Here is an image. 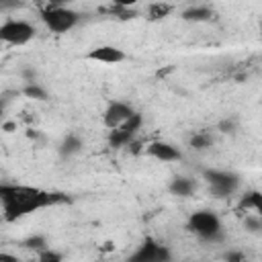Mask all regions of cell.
<instances>
[{
  "mask_svg": "<svg viewBox=\"0 0 262 262\" xmlns=\"http://www.w3.org/2000/svg\"><path fill=\"white\" fill-rule=\"evenodd\" d=\"M63 201H66V196L61 192L43 190L37 186L0 182V205H2L6 221L23 219L29 213L41 211L45 207H53V205L63 203Z\"/></svg>",
  "mask_w": 262,
  "mask_h": 262,
  "instance_id": "6da1fadb",
  "label": "cell"
},
{
  "mask_svg": "<svg viewBox=\"0 0 262 262\" xmlns=\"http://www.w3.org/2000/svg\"><path fill=\"white\" fill-rule=\"evenodd\" d=\"M186 227L205 242H219L223 237L221 219L215 211H209V209H201V211L190 213Z\"/></svg>",
  "mask_w": 262,
  "mask_h": 262,
  "instance_id": "7a4b0ae2",
  "label": "cell"
},
{
  "mask_svg": "<svg viewBox=\"0 0 262 262\" xmlns=\"http://www.w3.org/2000/svg\"><path fill=\"white\" fill-rule=\"evenodd\" d=\"M41 20L45 23V27L51 33H68L72 31L78 23H80V14L68 6H55V4H47L41 10Z\"/></svg>",
  "mask_w": 262,
  "mask_h": 262,
  "instance_id": "3957f363",
  "label": "cell"
},
{
  "mask_svg": "<svg viewBox=\"0 0 262 262\" xmlns=\"http://www.w3.org/2000/svg\"><path fill=\"white\" fill-rule=\"evenodd\" d=\"M35 27L27 20H20V18H6L2 25H0V43L2 45H14V47H20V45H27L29 41H33L35 37Z\"/></svg>",
  "mask_w": 262,
  "mask_h": 262,
  "instance_id": "277c9868",
  "label": "cell"
},
{
  "mask_svg": "<svg viewBox=\"0 0 262 262\" xmlns=\"http://www.w3.org/2000/svg\"><path fill=\"white\" fill-rule=\"evenodd\" d=\"M203 176L209 184L211 194L217 199H225V196L233 194L239 186V176L229 170H213L211 168V170H205Z\"/></svg>",
  "mask_w": 262,
  "mask_h": 262,
  "instance_id": "5b68a950",
  "label": "cell"
},
{
  "mask_svg": "<svg viewBox=\"0 0 262 262\" xmlns=\"http://www.w3.org/2000/svg\"><path fill=\"white\" fill-rule=\"evenodd\" d=\"M143 125V117L139 113H133L125 123H121L119 127L108 131V145L111 147H125L131 145L135 133L139 131V127Z\"/></svg>",
  "mask_w": 262,
  "mask_h": 262,
  "instance_id": "8992f818",
  "label": "cell"
},
{
  "mask_svg": "<svg viewBox=\"0 0 262 262\" xmlns=\"http://www.w3.org/2000/svg\"><path fill=\"white\" fill-rule=\"evenodd\" d=\"M133 113H135V108L129 102H125V100H113V102H108V106L102 113V123H104L106 129H115L121 123H125Z\"/></svg>",
  "mask_w": 262,
  "mask_h": 262,
  "instance_id": "52a82bcc",
  "label": "cell"
},
{
  "mask_svg": "<svg viewBox=\"0 0 262 262\" xmlns=\"http://www.w3.org/2000/svg\"><path fill=\"white\" fill-rule=\"evenodd\" d=\"M131 258L133 260H141V262H160V260H168L170 258V252H168L166 246H160L158 242H154L151 237H147Z\"/></svg>",
  "mask_w": 262,
  "mask_h": 262,
  "instance_id": "ba28073f",
  "label": "cell"
},
{
  "mask_svg": "<svg viewBox=\"0 0 262 262\" xmlns=\"http://www.w3.org/2000/svg\"><path fill=\"white\" fill-rule=\"evenodd\" d=\"M88 59L92 61H98V63H106V66H113V63H121L127 59V53L115 45H98L94 49H90L86 53Z\"/></svg>",
  "mask_w": 262,
  "mask_h": 262,
  "instance_id": "9c48e42d",
  "label": "cell"
},
{
  "mask_svg": "<svg viewBox=\"0 0 262 262\" xmlns=\"http://www.w3.org/2000/svg\"><path fill=\"white\" fill-rule=\"evenodd\" d=\"M145 154L156 158L158 162H176V160L182 158L180 149L176 145L168 143V141H151V143H147Z\"/></svg>",
  "mask_w": 262,
  "mask_h": 262,
  "instance_id": "30bf717a",
  "label": "cell"
},
{
  "mask_svg": "<svg viewBox=\"0 0 262 262\" xmlns=\"http://www.w3.org/2000/svg\"><path fill=\"white\" fill-rule=\"evenodd\" d=\"M180 18L186 20V23H207V20L213 18V10H211L209 6H203V4H199V6H188V8L182 10Z\"/></svg>",
  "mask_w": 262,
  "mask_h": 262,
  "instance_id": "8fae6325",
  "label": "cell"
},
{
  "mask_svg": "<svg viewBox=\"0 0 262 262\" xmlns=\"http://www.w3.org/2000/svg\"><path fill=\"white\" fill-rule=\"evenodd\" d=\"M194 180L192 178H186V176H174L168 184V190L174 194V196H190L194 192Z\"/></svg>",
  "mask_w": 262,
  "mask_h": 262,
  "instance_id": "7c38bea8",
  "label": "cell"
},
{
  "mask_svg": "<svg viewBox=\"0 0 262 262\" xmlns=\"http://www.w3.org/2000/svg\"><path fill=\"white\" fill-rule=\"evenodd\" d=\"M80 149H82V139H80L78 135H74V133L66 135V139H63V141H61V145H59V154H61V156H66V158L76 156Z\"/></svg>",
  "mask_w": 262,
  "mask_h": 262,
  "instance_id": "4fadbf2b",
  "label": "cell"
},
{
  "mask_svg": "<svg viewBox=\"0 0 262 262\" xmlns=\"http://www.w3.org/2000/svg\"><path fill=\"white\" fill-rule=\"evenodd\" d=\"M172 12V6L168 2H151L147 6V18L149 20H162L166 16H170Z\"/></svg>",
  "mask_w": 262,
  "mask_h": 262,
  "instance_id": "5bb4252c",
  "label": "cell"
},
{
  "mask_svg": "<svg viewBox=\"0 0 262 262\" xmlns=\"http://www.w3.org/2000/svg\"><path fill=\"white\" fill-rule=\"evenodd\" d=\"M239 207L246 209V211H250V209L260 211L262 209V196H260V192L258 190H252V192L244 194V199L239 201Z\"/></svg>",
  "mask_w": 262,
  "mask_h": 262,
  "instance_id": "9a60e30c",
  "label": "cell"
},
{
  "mask_svg": "<svg viewBox=\"0 0 262 262\" xmlns=\"http://www.w3.org/2000/svg\"><path fill=\"white\" fill-rule=\"evenodd\" d=\"M23 94L27 98H35V100H47V92L43 86H39L37 82H29L25 88H23Z\"/></svg>",
  "mask_w": 262,
  "mask_h": 262,
  "instance_id": "2e32d148",
  "label": "cell"
},
{
  "mask_svg": "<svg viewBox=\"0 0 262 262\" xmlns=\"http://www.w3.org/2000/svg\"><path fill=\"white\" fill-rule=\"evenodd\" d=\"M211 143H213V137L207 131H199L190 137V147H194V149H207V147H211Z\"/></svg>",
  "mask_w": 262,
  "mask_h": 262,
  "instance_id": "e0dca14e",
  "label": "cell"
},
{
  "mask_svg": "<svg viewBox=\"0 0 262 262\" xmlns=\"http://www.w3.org/2000/svg\"><path fill=\"white\" fill-rule=\"evenodd\" d=\"M235 127H237V121H235V119H223V121L219 123V131H221V133H233Z\"/></svg>",
  "mask_w": 262,
  "mask_h": 262,
  "instance_id": "ac0fdd59",
  "label": "cell"
},
{
  "mask_svg": "<svg viewBox=\"0 0 262 262\" xmlns=\"http://www.w3.org/2000/svg\"><path fill=\"white\" fill-rule=\"evenodd\" d=\"M25 246H29V248H45L47 244H45V239H43V237L35 235V237H29V239L25 242Z\"/></svg>",
  "mask_w": 262,
  "mask_h": 262,
  "instance_id": "d6986e66",
  "label": "cell"
},
{
  "mask_svg": "<svg viewBox=\"0 0 262 262\" xmlns=\"http://www.w3.org/2000/svg\"><path fill=\"white\" fill-rule=\"evenodd\" d=\"M246 225L250 227V231H258V229L262 227L260 217H246Z\"/></svg>",
  "mask_w": 262,
  "mask_h": 262,
  "instance_id": "ffe728a7",
  "label": "cell"
},
{
  "mask_svg": "<svg viewBox=\"0 0 262 262\" xmlns=\"http://www.w3.org/2000/svg\"><path fill=\"white\" fill-rule=\"evenodd\" d=\"M111 2H113L117 8H125V10H127V8H131V6H135L139 0H111Z\"/></svg>",
  "mask_w": 262,
  "mask_h": 262,
  "instance_id": "44dd1931",
  "label": "cell"
},
{
  "mask_svg": "<svg viewBox=\"0 0 262 262\" xmlns=\"http://www.w3.org/2000/svg\"><path fill=\"white\" fill-rule=\"evenodd\" d=\"M41 260H45V262H49V260H61V254H55V252H41V256H39Z\"/></svg>",
  "mask_w": 262,
  "mask_h": 262,
  "instance_id": "7402d4cb",
  "label": "cell"
},
{
  "mask_svg": "<svg viewBox=\"0 0 262 262\" xmlns=\"http://www.w3.org/2000/svg\"><path fill=\"white\" fill-rule=\"evenodd\" d=\"M0 260H16V256H12V254H4V252H0Z\"/></svg>",
  "mask_w": 262,
  "mask_h": 262,
  "instance_id": "603a6c76",
  "label": "cell"
},
{
  "mask_svg": "<svg viewBox=\"0 0 262 262\" xmlns=\"http://www.w3.org/2000/svg\"><path fill=\"white\" fill-rule=\"evenodd\" d=\"M4 100H0V123H2V117H4Z\"/></svg>",
  "mask_w": 262,
  "mask_h": 262,
  "instance_id": "cb8c5ba5",
  "label": "cell"
},
{
  "mask_svg": "<svg viewBox=\"0 0 262 262\" xmlns=\"http://www.w3.org/2000/svg\"><path fill=\"white\" fill-rule=\"evenodd\" d=\"M227 258H229V260H242L239 254H227Z\"/></svg>",
  "mask_w": 262,
  "mask_h": 262,
  "instance_id": "d4e9b609",
  "label": "cell"
},
{
  "mask_svg": "<svg viewBox=\"0 0 262 262\" xmlns=\"http://www.w3.org/2000/svg\"><path fill=\"white\" fill-rule=\"evenodd\" d=\"M0 2H4V0H0Z\"/></svg>",
  "mask_w": 262,
  "mask_h": 262,
  "instance_id": "484cf974",
  "label": "cell"
}]
</instances>
